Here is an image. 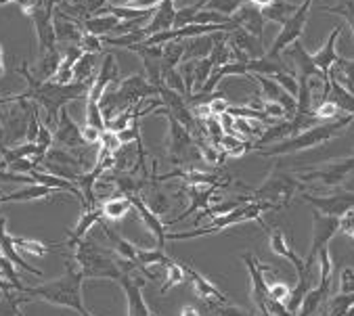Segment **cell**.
Listing matches in <instances>:
<instances>
[{
	"label": "cell",
	"mask_w": 354,
	"mask_h": 316,
	"mask_svg": "<svg viewBox=\"0 0 354 316\" xmlns=\"http://www.w3.org/2000/svg\"><path fill=\"white\" fill-rule=\"evenodd\" d=\"M164 268V285H162V289H160V293L164 295L166 291H170L172 287H176V285H180V283H185L187 281V277H185V270H183V264L178 262V260H170L166 266H162Z\"/></svg>",
	"instance_id": "cell-38"
},
{
	"label": "cell",
	"mask_w": 354,
	"mask_h": 316,
	"mask_svg": "<svg viewBox=\"0 0 354 316\" xmlns=\"http://www.w3.org/2000/svg\"><path fill=\"white\" fill-rule=\"evenodd\" d=\"M97 57L99 55H93V53H84L76 65H74V82H82V84H91L95 82V75H97Z\"/></svg>",
	"instance_id": "cell-33"
},
{
	"label": "cell",
	"mask_w": 354,
	"mask_h": 316,
	"mask_svg": "<svg viewBox=\"0 0 354 316\" xmlns=\"http://www.w3.org/2000/svg\"><path fill=\"white\" fill-rule=\"evenodd\" d=\"M239 24V28L248 30L252 36H256L262 44H264V17H262V11L258 7H254L252 3H245L237 9V13L233 15Z\"/></svg>",
	"instance_id": "cell-19"
},
{
	"label": "cell",
	"mask_w": 354,
	"mask_h": 316,
	"mask_svg": "<svg viewBox=\"0 0 354 316\" xmlns=\"http://www.w3.org/2000/svg\"><path fill=\"white\" fill-rule=\"evenodd\" d=\"M128 199H130L132 207L136 210L140 222H143V224L149 228V232L153 234V239H156V243H158V250H164V248H166V234H168L166 228H168V226L160 220V216H156V214L145 205V201L140 199V195H130Z\"/></svg>",
	"instance_id": "cell-16"
},
{
	"label": "cell",
	"mask_w": 354,
	"mask_h": 316,
	"mask_svg": "<svg viewBox=\"0 0 354 316\" xmlns=\"http://www.w3.org/2000/svg\"><path fill=\"white\" fill-rule=\"evenodd\" d=\"M101 134H103V132H99L97 128H91V126H84V128H82V136H84L86 145H99Z\"/></svg>",
	"instance_id": "cell-52"
},
{
	"label": "cell",
	"mask_w": 354,
	"mask_h": 316,
	"mask_svg": "<svg viewBox=\"0 0 354 316\" xmlns=\"http://www.w3.org/2000/svg\"><path fill=\"white\" fill-rule=\"evenodd\" d=\"M26 301H32V297L26 293H19L15 289L3 291V297H0V316H24L19 306Z\"/></svg>",
	"instance_id": "cell-35"
},
{
	"label": "cell",
	"mask_w": 354,
	"mask_h": 316,
	"mask_svg": "<svg viewBox=\"0 0 354 316\" xmlns=\"http://www.w3.org/2000/svg\"><path fill=\"white\" fill-rule=\"evenodd\" d=\"M183 264V270H185V277L187 281H191V287H193V293L201 299V301H214V304H229V297L214 285L209 283L203 275H199L189 262H180Z\"/></svg>",
	"instance_id": "cell-15"
},
{
	"label": "cell",
	"mask_w": 354,
	"mask_h": 316,
	"mask_svg": "<svg viewBox=\"0 0 354 316\" xmlns=\"http://www.w3.org/2000/svg\"><path fill=\"white\" fill-rule=\"evenodd\" d=\"M329 289H331V281H319V285L304 295L302 306L296 316H319L323 304L329 297Z\"/></svg>",
	"instance_id": "cell-23"
},
{
	"label": "cell",
	"mask_w": 354,
	"mask_h": 316,
	"mask_svg": "<svg viewBox=\"0 0 354 316\" xmlns=\"http://www.w3.org/2000/svg\"><path fill=\"white\" fill-rule=\"evenodd\" d=\"M153 113H156V115H164V118L168 120V126H170V136H168L170 162L183 166V164H187V162L191 160V157H195V160H201V153H199V149L195 147V140H193L191 132H189L180 122H176V120L168 113V109H166L164 105L158 107V109H153Z\"/></svg>",
	"instance_id": "cell-6"
},
{
	"label": "cell",
	"mask_w": 354,
	"mask_h": 316,
	"mask_svg": "<svg viewBox=\"0 0 354 316\" xmlns=\"http://www.w3.org/2000/svg\"><path fill=\"white\" fill-rule=\"evenodd\" d=\"M105 3H107V0H105Z\"/></svg>",
	"instance_id": "cell-59"
},
{
	"label": "cell",
	"mask_w": 354,
	"mask_h": 316,
	"mask_svg": "<svg viewBox=\"0 0 354 316\" xmlns=\"http://www.w3.org/2000/svg\"><path fill=\"white\" fill-rule=\"evenodd\" d=\"M84 53H93V55H101L103 53V40L99 36H93V34H86L82 36L80 44H78Z\"/></svg>",
	"instance_id": "cell-47"
},
{
	"label": "cell",
	"mask_w": 354,
	"mask_h": 316,
	"mask_svg": "<svg viewBox=\"0 0 354 316\" xmlns=\"http://www.w3.org/2000/svg\"><path fill=\"white\" fill-rule=\"evenodd\" d=\"M339 34H342V26H335L333 32L329 34L327 42L323 44V48H319L315 55H310V57H313V63L319 67V71H321L325 77H329L331 67H333V65L337 63V59H339V55H337V50H335V44H337Z\"/></svg>",
	"instance_id": "cell-21"
},
{
	"label": "cell",
	"mask_w": 354,
	"mask_h": 316,
	"mask_svg": "<svg viewBox=\"0 0 354 316\" xmlns=\"http://www.w3.org/2000/svg\"><path fill=\"white\" fill-rule=\"evenodd\" d=\"M212 69H214V63H212L209 55L205 59L195 61V71H193V93H199L201 86L205 84V80L209 77Z\"/></svg>",
	"instance_id": "cell-40"
},
{
	"label": "cell",
	"mask_w": 354,
	"mask_h": 316,
	"mask_svg": "<svg viewBox=\"0 0 354 316\" xmlns=\"http://www.w3.org/2000/svg\"><path fill=\"white\" fill-rule=\"evenodd\" d=\"M325 13H333V15H339L348 21L352 34H354V0H344V3L335 5V7H321Z\"/></svg>",
	"instance_id": "cell-44"
},
{
	"label": "cell",
	"mask_w": 354,
	"mask_h": 316,
	"mask_svg": "<svg viewBox=\"0 0 354 316\" xmlns=\"http://www.w3.org/2000/svg\"><path fill=\"white\" fill-rule=\"evenodd\" d=\"M243 3L245 0H203V7L209 11H218L227 17H233Z\"/></svg>",
	"instance_id": "cell-41"
},
{
	"label": "cell",
	"mask_w": 354,
	"mask_h": 316,
	"mask_svg": "<svg viewBox=\"0 0 354 316\" xmlns=\"http://www.w3.org/2000/svg\"><path fill=\"white\" fill-rule=\"evenodd\" d=\"M209 111H212V115H223V113H227V109H229V103L223 99V97H214V99H212L209 103Z\"/></svg>",
	"instance_id": "cell-51"
},
{
	"label": "cell",
	"mask_w": 354,
	"mask_h": 316,
	"mask_svg": "<svg viewBox=\"0 0 354 316\" xmlns=\"http://www.w3.org/2000/svg\"><path fill=\"white\" fill-rule=\"evenodd\" d=\"M281 71H290V67L286 65V61L281 59V55L270 57L268 53H264L262 57L248 61V75L250 73H260V75L272 77L274 73H281Z\"/></svg>",
	"instance_id": "cell-26"
},
{
	"label": "cell",
	"mask_w": 354,
	"mask_h": 316,
	"mask_svg": "<svg viewBox=\"0 0 354 316\" xmlns=\"http://www.w3.org/2000/svg\"><path fill=\"white\" fill-rule=\"evenodd\" d=\"M86 126L97 128L99 132H105V120H103L99 103L86 101Z\"/></svg>",
	"instance_id": "cell-45"
},
{
	"label": "cell",
	"mask_w": 354,
	"mask_h": 316,
	"mask_svg": "<svg viewBox=\"0 0 354 316\" xmlns=\"http://www.w3.org/2000/svg\"><path fill=\"white\" fill-rule=\"evenodd\" d=\"M103 220H120L128 214V210H132V203L128 197L124 195H115V197H109L103 205Z\"/></svg>",
	"instance_id": "cell-36"
},
{
	"label": "cell",
	"mask_w": 354,
	"mask_h": 316,
	"mask_svg": "<svg viewBox=\"0 0 354 316\" xmlns=\"http://www.w3.org/2000/svg\"><path fill=\"white\" fill-rule=\"evenodd\" d=\"M101 226H103V232H105V236H107L111 248H113V254L118 258L128 260V262H132V264L138 266V248L134 243H130L128 239H124V236L118 230H113L105 220H101Z\"/></svg>",
	"instance_id": "cell-22"
},
{
	"label": "cell",
	"mask_w": 354,
	"mask_h": 316,
	"mask_svg": "<svg viewBox=\"0 0 354 316\" xmlns=\"http://www.w3.org/2000/svg\"><path fill=\"white\" fill-rule=\"evenodd\" d=\"M302 199L306 203H310L317 212H321L325 216H333V218H342L344 214L354 210V193L352 191H335V193L323 195V197L302 193Z\"/></svg>",
	"instance_id": "cell-9"
},
{
	"label": "cell",
	"mask_w": 354,
	"mask_h": 316,
	"mask_svg": "<svg viewBox=\"0 0 354 316\" xmlns=\"http://www.w3.org/2000/svg\"><path fill=\"white\" fill-rule=\"evenodd\" d=\"M337 232H339V218L325 216V214L313 210V243H310V250H308V254L304 258V264H306L308 270L313 268V264L317 260V254L323 248H329V241Z\"/></svg>",
	"instance_id": "cell-7"
},
{
	"label": "cell",
	"mask_w": 354,
	"mask_h": 316,
	"mask_svg": "<svg viewBox=\"0 0 354 316\" xmlns=\"http://www.w3.org/2000/svg\"><path fill=\"white\" fill-rule=\"evenodd\" d=\"M180 193H187L189 195V207L174 220H170L166 226H172V224H178L183 222L185 218H189L191 214H195L197 210H207L209 207V199L214 197L216 193V187H199V185H185L180 189Z\"/></svg>",
	"instance_id": "cell-17"
},
{
	"label": "cell",
	"mask_w": 354,
	"mask_h": 316,
	"mask_svg": "<svg viewBox=\"0 0 354 316\" xmlns=\"http://www.w3.org/2000/svg\"><path fill=\"white\" fill-rule=\"evenodd\" d=\"M0 195H3V191H0ZM0 205H3V203H0Z\"/></svg>",
	"instance_id": "cell-58"
},
{
	"label": "cell",
	"mask_w": 354,
	"mask_h": 316,
	"mask_svg": "<svg viewBox=\"0 0 354 316\" xmlns=\"http://www.w3.org/2000/svg\"><path fill=\"white\" fill-rule=\"evenodd\" d=\"M268 243H270V252L279 258H286L294 264L296 272H298V279H310V270L306 268L304 260L294 252L290 239H288V234L283 232L281 228H272L268 232Z\"/></svg>",
	"instance_id": "cell-13"
},
{
	"label": "cell",
	"mask_w": 354,
	"mask_h": 316,
	"mask_svg": "<svg viewBox=\"0 0 354 316\" xmlns=\"http://www.w3.org/2000/svg\"><path fill=\"white\" fill-rule=\"evenodd\" d=\"M0 254H3L7 260H11L15 266H19L21 270L34 275V277H42V270L40 268H34L32 264H28L21 254L15 250V243H13V236L7 232V218H0Z\"/></svg>",
	"instance_id": "cell-20"
},
{
	"label": "cell",
	"mask_w": 354,
	"mask_h": 316,
	"mask_svg": "<svg viewBox=\"0 0 354 316\" xmlns=\"http://www.w3.org/2000/svg\"><path fill=\"white\" fill-rule=\"evenodd\" d=\"M174 15H176V7H174V0H164L162 5L156 7L153 17L149 19V24L145 26V32L149 36L160 34V32H168L174 28Z\"/></svg>",
	"instance_id": "cell-24"
},
{
	"label": "cell",
	"mask_w": 354,
	"mask_h": 316,
	"mask_svg": "<svg viewBox=\"0 0 354 316\" xmlns=\"http://www.w3.org/2000/svg\"><path fill=\"white\" fill-rule=\"evenodd\" d=\"M296 9H298V5H292L288 0H272L268 7H264L260 11H262L264 21H274V24L283 26L296 13Z\"/></svg>",
	"instance_id": "cell-32"
},
{
	"label": "cell",
	"mask_w": 354,
	"mask_h": 316,
	"mask_svg": "<svg viewBox=\"0 0 354 316\" xmlns=\"http://www.w3.org/2000/svg\"><path fill=\"white\" fill-rule=\"evenodd\" d=\"M352 172H354V155L352 157H344V160H339V162L325 164V166L315 168V170H306L298 178H300V183H315V180H319L325 187H337Z\"/></svg>",
	"instance_id": "cell-8"
},
{
	"label": "cell",
	"mask_w": 354,
	"mask_h": 316,
	"mask_svg": "<svg viewBox=\"0 0 354 316\" xmlns=\"http://www.w3.org/2000/svg\"><path fill=\"white\" fill-rule=\"evenodd\" d=\"M352 120H354L352 115H344V118H337L331 122H323V124H317V126H313V128H308L296 136L283 138L279 142H272V145H266V147H260L254 151L262 157H279V155H292L298 151H306V149L325 145L331 138L339 136L352 124Z\"/></svg>",
	"instance_id": "cell-2"
},
{
	"label": "cell",
	"mask_w": 354,
	"mask_h": 316,
	"mask_svg": "<svg viewBox=\"0 0 354 316\" xmlns=\"http://www.w3.org/2000/svg\"><path fill=\"white\" fill-rule=\"evenodd\" d=\"M162 84L170 91H176L180 95H187L185 82H183V75L176 67H162Z\"/></svg>",
	"instance_id": "cell-42"
},
{
	"label": "cell",
	"mask_w": 354,
	"mask_h": 316,
	"mask_svg": "<svg viewBox=\"0 0 354 316\" xmlns=\"http://www.w3.org/2000/svg\"><path fill=\"white\" fill-rule=\"evenodd\" d=\"M248 3H252L254 7H258V9H264V7H268L272 0H248Z\"/></svg>",
	"instance_id": "cell-54"
},
{
	"label": "cell",
	"mask_w": 354,
	"mask_h": 316,
	"mask_svg": "<svg viewBox=\"0 0 354 316\" xmlns=\"http://www.w3.org/2000/svg\"><path fill=\"white\" fill-rule=\"evenodd\" d=\"M158 185H160V183H149L143 191H140V199L145 201V205H147L156 216H164V214L170 212L172 201H170V197H168L164 191L158 189Z\"/></svg>",
	"instance_id": "cell-27"
},
{
	"label": "cell",
	"mask_w": 354,
	"mask_h": 316,
	"mask_svg": "<svg viewBox=\"0 0 354 316\" xmlns=\"http://www.w3.org/2000/svg\"><path fill=\"white\" fill-rule=\"evenodd\" d=\"M339 232H346L354 239V210H350L348 214L339 218Z\"/></svg>",
	"instance_id": "cell-50"
},
{
	"label": "cell",
	"mask_w": 354,
	"mask_h": 316,
	"mask_svg": "<svg viewBox=\"0 0 354 316\" xmlns=\"http://www.w3.org/2000/svg\"><path fill=\"white\" fill-rule=\"evenodd\" d=\"M17 73L24 75V80L28 82V91L21 95H13V97H3L0 103H17V101H32L38 107H42L46 111V126H57L59 122V113L61 109L76 99H84L88 97L91 84H82V82H72V84H55L53 80L48 82H40L36 80V75L30 71L28 61H21V65L17 67Z\"/></svg>",
	"instance_id": "cell-1"
},
{
	"label": "cell",
	"mask_w": 354,
	"mask_h": 316,
	"mask_svg": "<svg viewBox=\"0 0 354 316\" xmlns=\"http://www.w3.org/2000/svg\"><path fill=\"white\" fill-rule=\"evenodd\" d=\"M101 220H103V210H101V205L91 207V210H84L80 222L76 224V228H74L72 232H69V239H67L63 245H67V248H72V250H74V245H76L80 239H84V236L88 234V230H91L97 222H101Z\"/></svg>",
	"instance_id": "cell-25"
},
{
	"label": "cell",
	"mask_w": 354,
	"mask_h": 316,
	"mask_svg": "<svg viewBox=\"0 0 354 316\" xmlns=\"http://www.w3.org/2000/svg\"><path fill=\"white\" fill-rule=\"evenodd\" d=\"M264 212H277L270 203L266 201H250V203H243L223 216H216L212 218L209 226L205 228H199L195 226L193 230H187V232H168L166 234V241H183V239H197V236H205V234H214V232H221L229 226H235V224H243V222H258L260 226H264L262 222V214Z\"/></svg>",
	"instance_id": "cell-4"
},
{
	"label": "cell",
	"mask_w": 354,
	"mask_h": 316,
	"mask_svg": "<svg viewBox=\"0 0 354 316\" xmlns=\"http://www.w3.org/2000/svg\"><path fill=\"white\" fill-rule=\"evenodd\" d=\"M185 59V42L172 40L162 44V67H178Z\"/></svg>",
	"instance_id": "cell-37"
},
{
	"label": "cell",
	"mask_w": 354,
	"mask_h": 316,
	"mask_svg": "<svg viewBox=\"0 0 354 316\" xmlns=\"http://www.w3.org/2000/svg\"><path fill=\"white\" fill-rule=\"evenodd\" d=\"M248 77H252V80H256L260 84V99L262 101L281 105L288 113V120H292L296 115V107H298L296 97H292L281 84H277L272 77H266V75H260V73H252Z\"/></svg>",
	"instance_id": "cell-10"
},
{
	"label": "cell",
	"mask_w": 354,
	"mask_h": 316,
	"mask_svg": "<svg viewBox=\"0 0 354 316\" xmlns=\"http://www.w3.org/2000/svg\"><path fill=\"white\" fill-rule=\"evenodd\" d=\"M111 84H120V69H118V63H115V57L111 53L105 55L103 63H101V69L97 71L95 75V82L88 91V97L86 101H93V103H99L103 93L111 86Z\"/></svg>",
	"instance_id": "cell-14"
},
{
	"label": "cell",
	"mask_w": 354,
	"mask_h": 316,
	"mask_svg": "<svg viewBox=\"0 0 354 316\" xmlns=\"http://www.w3.org/2000/svg\"><path fill=\"white\" fill-rule=\"evenodd\" d=\"M15 250L19 254H28L32 258H44L48 252L63 248V243H44V241H34V239H26V236H13Z\"/></svg>",
	"instance_id": "cell-30"
},
{
	"label": "cell",
	"mask_w": 354,
	"mask_h": 316,
	"mask_svg": "<svg viewBox=\"0 0 354 316\" xmlns=\"http://www.w3.org/2000/svg\"><path fill=\"white\" fill-rule=\"evenodd\" d=\"M290 291H292V287L286 285V283H281V281H274V283L268 285V295H270V299L281 301V304H286V301H288Z\"/></svg>",
	"instance_id": "cell-46"
},
{
	"label": "cell",
	"mask_w": 354,
	"mask_h": 316,
	"mask_svg": "<svg viewBox=\"0 0 354 316\" xmlns=\"http://www.w3.org/2000/svg\"><path fill=\"white\" fill-rule=\"evenodd\" d=\"M53 195V189L44 187V185H28L26 189H19L15 193L9 195H0V203H13V201H34V199H46Z\"/></svg>",
	"instance_id": "cell-31"
},
{
	"label": "cell",
	"mask_w": 354,
	"mask_h": 316,
	"mask_svg": "<svg viewBox=\"0 0 354 316\" xmlns=\"http://www.w3.org/2000/svg\"><path fill=\"white\" fill-rule=\"evenodd\" d=\"M0 275H3L11 285H13V289L15 291H19V293H26V285L21 283V279L17 277V270H15V264L11 262V260H7L3 254H0Z\"/></svg>",
	"instance_id": "cell-43"
},
{
	"label": "cell",
	"mask_w": 354,
	"mask_h": 316,
	"mask_svg": "<svg viewBox=\"0 0 354 316\" xmlns=\"http://www.w3.org/2000/svg\"><path fill=\"white\" fill-rule=\"evenodd\" d=\"M302 187H304V183H300V178H296L294 174L281 170L277 166V168H272L268 178L258 189H252L250 195H245V199H248V203L250 201H266L274 210H283L290 205V201L294 199L296 193L302 191Z\"/></svg>",
	"instance_id": "cell-5"
},
{
	"label": "cell",
	"mask_w": 354,
	"mask_h": 316,
	"mask_svg": "<svg viewBox=\"0 0 354 316\" xmlns=\"http://www.w3.org/2000/svg\"><path fill=\"white\" fill-rule=\"evenodd\" d=\"M11 289H13V285L3 275H0V291H11Z\"/></svg>",
	"instance_id": "cell-55"
},
{
	"label": "cell",
	"mask_w": 354,
	"mask_h": 316,
	"mask_svg": "<svg viewBox=\"0 0 354 316\" xmlns=\"http://www.w3.org/2000/svg\"><path fill=\"white\" fill-rule=\"evenodd\" d=\"M241 260L245 262L248 272H250V281H252V304L256 306L258 314L268 316V312H266V301L270 297L268 295V283H266V279H264V275H262V270L258 266V258L248 252V254L241 256Z\"/></svg>",
	"instance_id": "cell-12"
},
{
	"label": "cell",
	"mask_w": 354,
	"mask_h": 316,
	"mask_svg": "<svg viewBox=\"0 0 354 316\" xmlns=\"http://www.w3.org/2000/svg\"><path fill=\"white\" fill-rule=\"evenodd\" d=\"M329 75H333L335 80H337L348 93L354 95V59H344V57H339L337 63L331 67Z\"/></svg>",
	"instance_id": "cell-34"
},
{
	"label": "cell",
	"mask_w": 354,
	"mask_h": 316,
	"mask_svg": "<svg viewBox=\"0 0 354 316\" xmlns=\"http://www.w3.org/2000/svg\"><path fill=\"white\" fill-rule=\"evenodd\" d=\"M180 316H201V314H199V310H195L193 306H185V308L180 310Z\"/></svg>",
	"instance_id": "cell-53"
},
{
	"label": "cell",
	"mask_w": 354,
	"mask_h": 316,
	"mask_svg": "<svg viewBox=\"0 0 354 316\" xmlns=\"http://www.w3.org/2000/svg\"><path fill=\"white\" fill-rule=\"evenodd\" d=\"M354 306V293H335L327 299V316H346Z\"/></svg>",
	"instance_id": "cell-39"
},
{
	"label": "cell",
	"mask_w": 354,
	"mask_h": 316,
	"mask_svg": "<svg viewBox=\"0 0 354 316\" xmlns=\"http://www.w3.org/2000/svg\"><path fill=\"white\" fill-rule=\"evenodd\" d=\"M74 262L84 279H109L120 285L122 277H126L120 268L118 256L101 248L95 239H88V234L74 245Z\"/></svg>",
	"instance_id": "cell-3"
},
{
	"label": "cell",
	"mask_w": 354,
	"mask_h": 316,
	"mask_svg": "<svg viewBox=\"0 0 354 316\" xmlns=\"http://www.w3.org/2000/svg\"><path fill=\"white\" fill-rule=\"evenodd\" d=\"M212 48H214V34L189 38L185 42V59L183 61H199V59H205L212 53Z\"/></svg>",
	"instance_id": "cell-29"
},
{
	"label": "cell",
	"mask_w": 354,
	"mask_h": 316,
	"mask_svg": "<svg viewBox=\"0 0 354 316\" xmlns=\"http://www.w3.org/2000/svg\"><path fill=\"white\" fill-rule=\"evenodd\" d=\"M120 287L124 289L128 299V316H153L143 297V281H136L132 279V275H126L122 277Z\"/></svg>",
	"instance_id": "cell-18"
},
{
	"label": "cell",
	"mask_w": 354,
	"mask_h": 316,
	"mask_svg": "<svg viewBox=\"0 0 354 316\" xmlns=\"http://www.w3.org/2000/svg\"><path fill=\"white\" fill-rule=\"evenodd\" d=\"M57 147L61 149H69V151H76V149H84L88 147L84 136H82V128L69 118L67 109H61L59 113V122H57V128H55V134H53Z\"/></svg>",
	"instance_id": "cell-11"
},
{
	"label": "cell",
	"mask_w": 354,
	"mask_h": 316,
	"mask_svg": "<svg viewBox=\"0 0 354 316\" xmlns=\"http://www.w3.org/2000/svg\"><path fill=\"white\" fill-rule=\"evenodd\" d=\"M3 55H5V53H3V46H0V59H3Z\"/></svg>",
	"instance_id": "cell-57"
},
{
	"label": "cell",
	"mask_w": 354,
	"mask_h": 316,
	"mask_svg": "<svg viewBox=\"0 0 354 316\" xmlns=\"http://www.w3.org/2000/svg\"><path fill=\"white\" fill-rule=\"evenodd\" d=\"M3 71H5V61L0 59V75H3Z\"/></svg>",
	"instance_id": "cell-56"
},
{
	"label": "cell",
	"mask_w": 354,
	"mask_h": 316,
	"mask_svg": "<svg viewBox=\"0 0 354 316\" xmlns=\"http://www.w3.org/2000/svg\"><path fill=\"white\" fill-rule=\"evenodd\" d=\"M120 19L113 17V15H93L88 19H84L80 26L86 34H93V36H99V38H105V36H111L113 30L118 28Z\"/></svg>",
	"instance_id": "cell-28"
},
{
	"label": "cell",
	"mask_w": 354,
	"mask_h": 316,
	"mask_svg": "<svg viewBox=\"0 0 354 316\" xmlns=\"http://www.w3.org/2000/svg\"><path fill=\"white\" fill-rule=\"evenodd\" d=\"M164 0H126V5L128 9H138V11H147V9H153L158 5H162Z\"/></svg>",
	"instance_id": "cell-49"
},
{
	"label": "cell",
	"mask_w": 354,
	"mask_h": 316,
	"mask_svg": "<svg viewBox=\"0 0 354 316\" xmlns=\"http://www.w3.org/2000/svg\"><path fill=\"white\" fill-rule=\"evenodd\" d=\"M337 293H354V268H352V266H346V268L339 272Z\"/></svg>",
	"instance_id": "cell-48"
}]
</instances>
